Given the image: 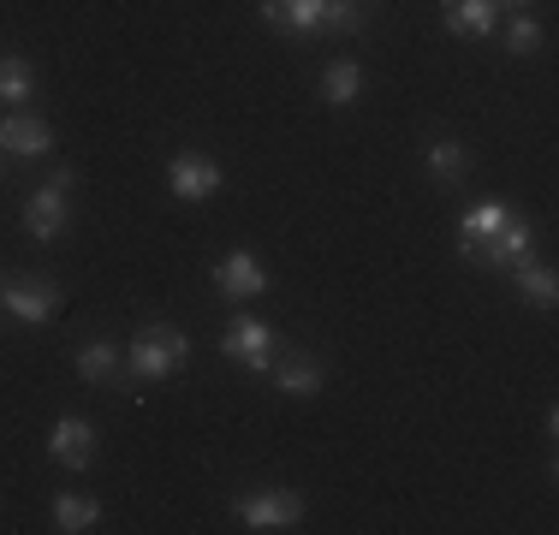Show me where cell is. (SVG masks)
I'll return each instance as SVG.
<instances>
[{
  "instance_id": "17",
  "label": "cell",
  "mask_w": 559,
  "mask_h": 535,
  "mask_svg": "<svg viewBox=\"0 0 559 535\" xmlns=\"http://www.w3.org/2000/svg\"><path fill=\"white\" fill-rule=\"evenodd\" d=\"M357 90H364V66H357V60H334L322 72V96L334 102V107H352Z\"/></svg>"
},
{
  "instance_id": "16",
  "label": "cell",
  "mask_w": 559,
  "mask_h": 535,
  "mask_svg": "<svg viewBox=\"0 0 559 535\" xmlns=\"http://www.w3.org/2000/svg\"><path fill=\"white\" fill-rule=\"evenodd\" d=\"M423 160H429V179H441V185H459L464 173H471V155H464V143H452V138H435Z\"/></svg>"
},
{
  "instance_id": "22",
  "label": "cell",
  "mask_w": 559,
  "mask_h": 535,
  "mask_svg": "<svg viewBox=\"0 0 559 535\" xmlns=\"http://www.w3.org/2000/svg\"><path fill=\"white\" fill-rule=\"evenodd\" d=\"M500 221H506V209H500V203H483V209H471V214H464V238H488Z\"/></svg>"
},
{
  "instance_id": "1",
  "label": "cell",
  "mask_w": 559,
  "mask_h": 535,
  "mask_svg": "<svg viewBox=\"0 0 559 535\" xmlns=\"http://www.w3.org/2000/svg\"><path fill=\"white\" fill-rule=\"evenodd\" d=\"M185 364H191V340L185 333H173V328H143L138 340H131V352H126V374L131 381H173Z\"/></svg>"
},
{
  "instance_id": "6",
  "label": "cell",
  "mask_w": 559,
  "mask_h": 535,
  "mask_svg": "<svg viewBox=\"0 0 559 535\" xmlns=\"http://www.w3.org/2000/svg\"><path fill=\"white\" fill-rule=\"evenodd\" d=\"M167 191L179 197V203H209V197L221 191V167L209 155H173L167 160Z\"/></svg>"
},
{
  "instance_id": "12",
  "label": "cell",
  "mask_w": 559,
  "mask_h": 535,
  "mask_svg": "<svg viewBox=\"0 0 559 535\" xmlns=\"http://www.w3.org/2000/svg\"><path fill=\"white\" fill-rule=\"evenodd\" d=\"M447 31L452 36H476V43H483V36H495V19H500V7L495 0H447Z\"/></svg>"
},
{
  "instance_id": "24",
  "label": "cell",
  "mask_w": 559,
  "mask_h": 535,
  "mask_svg": "<svg viewBox=\"0 0 559 535\" xmlns=\"http://www.w3.org/2000/svg\"><path fill=\"white\" fill-rule=\"evenodd\" d=\"M0 292H7V286H0Z\"/></svg>"
},
{
  "instance_id": "14",
  "label": "cell",
  "mask_w": 559,
  "mask_h": 535,
  "mask_svg": "<svg viewBox=\"0 0 559 535\" xmlns=\"http://www.w3.org/2000/svg\"><path fill=\"white\" fill-rule=\"evenodd\" d=\"M78 374H84V381H102V387H126V364H119V352L102 340L78 352Z\"/></svg>"
},
{
  "instance_id": "2",
  "label": "cell",
  "mask_w": 559,
  "mask_h": 535,
  "mask_svg": "<svg viewBox=\"0 0 559 535\" xmlns=\"http://www.w3.org/2000/svg\"><path fill=\"white\" fill-rule=\"evenodd\" d=\"M530 250H536V238H530V221H518V214H506L488 238H459V257L483 262V268H524Z\"/></svg>"
},
{
  "instance_id": "13",
  "label": "cell",
  "mask_w": 559,
  "mask_h": 535,
  "mask_svg": "<svg viewBox=\"0 0 559 535\" xmlns=\"http://www.w3.org/2000/svg\"><path fill=\"white\" fill-rule=\"evenodd\" d=\"M274 387L280 393H292V399H316L322 393V364L316 357H286V364H274Z\"/></svg>"
},
{
  "instance_id": "4",
  "label": "cell",
  "mask_w": 559,
  "mask_h": 535,
  "mask_svg": "<svg viewBox=\"0 0 559 535\" xmlns=\"http://www.w3.org/2000/svg\"><path fill=\"white\" fill-rule=\"evenodd\" d=\"M304 500L286 488H257V494H238V524L245 530H298Z\"/></svg>"
},
{
  "instance_id": "3",
  "label": "cell",
  "mask_w": 559,
  "mask_h": 535,
  "mask_svg": "<svg viewBox=\"0 0 559 535\" xmlns=\"http://www.w3.org/2000/svg\"><path fill=\"white\" fill-rule=\"evenodd\" d=\"M221 352L233 357V364L269 374L274 369V328H269V321H257V316H233V321H226V333H221Z\"/></svg>"
},
{
  "instance_id": "7",
  "label": "cell",
  "mask_w": 559,
  "mask_h": 535,
  "mask_svg": "<svg viewBox=\"0 0 559 535\" xmlns=\"http://www.w3.org/2000/svg\"><path fill=\"white\" fill-rule=\"evenodd\" d=\"M48 459L66 464V471H90V464H96V423L60 417L55 428H48Z\"/></svg>"
},
{
  "instance_id": "9",
  "label": "cell",
  "mask_w": 559,
  "mask_h": 535,
  "mask_svg": "<svg viewBox=\"0 0 559 535\" xmlns=\"http://www.w3.org/2000/svg\"><path fill=\"white\" fill-rule=\"evenodd\" d=\"M0 150H7V155H24V160H36V155L55 150V131H48L36 114H7V119H0Z\"/></svg>"
},
{
  "instance_id": "21",
  "label": "cell",
  "mask_w": 559,
  "mask_h": 535,
  "mask_svg": "<svg viewBox=\"0 0 559 535\" xmlns=\"http://www.w3.org/2000/svg\"><path fill=\"white\" fill-rule=\"evenodd\" d=\"M506 48H512V54H536L542 48V24L530 19V12H518V19L506 24Z\"/></svg>"
},
{
  "instance_id": "8",
  "label": "cell",
  "mask_w": 559,
  "mask_h": 535,
  "mask_svg": "<svg viewBox=\"0 0 559 535\" xmlns=\"http://www.w3.org/2000/svg\"><path fill=\"white\" fill-rule=\"evenodd\" d=\"M0 304L19 321H55L60 316V286L55 280H19V286L0 292Z\"/></svg>"
},
{
  "instance_id": "18",
  "label": "cell",
  "mask_w": 559,
  "mask_h": 535,
  "mask_svg": "<svg viewBox=\"0 0 559 535\" xmlns=\"http://www.w3.org/2000/svg\"><path fill=\"white\" fill-rule=\"evenodd\" d=\"M36 90V66L24 54H0V102H24Z\"/></svg>"
},
{
  "instance_id": "11",
  "label": "cell",
  "mask_w": 559,
  "mask_h": 535,
  "mask_svg": "<svg viewBox=\"0 0 559 535\" xmlns=\"http://www.w3.org/2000/svg\"><path fill=\"white\" fill-rule=\"evenodd\" d=\"M262 19H269L274 31H292V36H304V31H322V19H328V0H262Z\"/></svg>"
},
{
  "instance_id": "5",
  "label": "cell",
  "mask_w": 559,
  "mask_h": 535,
  "mask_svg": "<svg viewBox=\"0 0 559 535\" xmlns=\"http://www.w3.org/2000/svg\"><path fill=\"white\" fill-rule=\"evenodd\" d=\"M66 191H72V167H60L43 191H31V203H24V226H31V238H60L66 233Z\"/></svg>"
},
{
  "instance_id": "10",
  "label": "cell",
  "mask_w": 559,
  "mask_h": 535,
  "mask_svg": "<svg viewBox=\"0 0 559 535\" xmlns=\"http://www.w3.org/2000/svg\"><path fill=\"white\" fill-rule=\"evenodd\" d=\"M215 286L226 298H257V292L269 286V274H262V262L250 257V250H233V257L215 262Z\"/></svg>"
},
{
  "instance_id": "20",
  "label": "cell",
  "mask_w": 559,
  "mask_h": 535,
  "mask_svg": "<svg viewBox=\"0 0 559 535\" xmlns=\"http://www.w3.org/2000/svg\"><path fill=\"white\" fill-rule=\"evenodd\" d=\"M322 24H334V31H345V36L364 31V24H369V0H328V19Z\"/></svg>"
},
{
  "instance_id": "15",
  "label": "cell",
  "mask_w": 559,
  "mask_h": 535,
  "mask_svg": "<svg viewBox=\"0 0 559 535\" xmlns=\"http://www.w3.org/2000/svg\"><path fill=\"white\" fill-rule=\"evenodd\" d=\"M55 524H60L66 535L96 530V524H102V500H90V494H60V500H55Z\"/></svg>"
},
{
  "instance_id": "23",
  "label": "cell",
  "mask_w": 559,
  "mask_h": 535,
  "mask_svg": "<svg viewBox=\"0 0 559 535\" xmlns=\"http://www.w3.org/2000/svg\"><path fill=\"white\" fill-rule=\"evenodd\" d=\"M495 7H506V12H530V0H495Z\"/></svg>"
},
{
  "instance_id": "19",
  "label": "cell",
  "mask_w": 559,
  "mask_h": 535,
  "mask_svg": "<svg viewBox=\"0 0 559 535\" xmlns=\"http://www.w3.org/2000/svg\"><path fill=\"white\" fill-rule=\"evenodd\" d=\"M518 292H524L530 304H542V310H554V304H559V280H554V268L524 262V268H518Z\"/></svg>"
}]
</instances>
